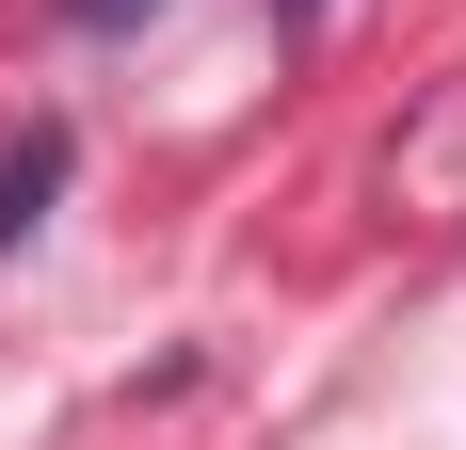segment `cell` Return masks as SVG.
<instances>
[{
    "label": "cell",
    "instance_id": "6da1fadb",
    "mask_svg": "<svg viewBox=\"0 0 466 450\" xmlns=\"http://www.w3.org/2000/svg\"><path fill=\"white\" fill-rule=\"evenodd\" d=\"M48 193H65V129H16V161H0V258L48 225Z\"/></svg>",
    "mask_w": 466,
    "mask_h": 450
},
{
    "label": "cell",
    "instance_id": "7a4b0ae2",
    "mask_svg": "<svg viewBox=\"0 0 466 450\" xmlns=\"http://www.w3.org/2000/svg\"><path fill=\"white\" fill-rule=\"evenodd\" d=\"M129 16H161V0H65V33H129Z\"/></svg>",
    "mask_w": 466,
    "mask_h": 450
}]
</instances>
